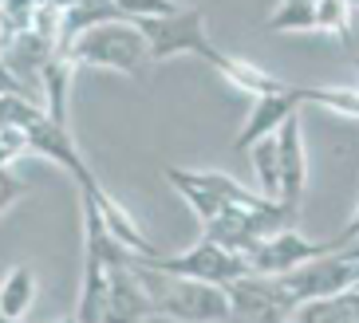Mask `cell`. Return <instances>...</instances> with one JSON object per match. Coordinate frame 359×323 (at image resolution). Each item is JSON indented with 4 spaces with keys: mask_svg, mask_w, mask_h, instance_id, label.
Segmentation results:
<instances>
[{
    "mask_svg": "<svg viewBox=\"0 0 359 323\" xmlns=\"http://www.w3.org/2000/svg\"><path fill=\"white\" fill-rule=\"evenodd\" d=\"M276 142H280V174H285L280 201L292 205V209H300V201H304V186H308V154H304L300 111H296L292 118H285V126L276 130Z\"/></svg>",
    "mask_w": 359,
    "mask_h": 323,
    "instance_id": "obj_9",
    "label": "cell"
},
{
    "mask_svg": "<svg viewBox=\"0 0 359 323\" xmlns=\"http://www.w3.org/2000/svg\"><path fill=\"white\" fill-rule=\"evenodd\" d=\"M351 240H355V245H359V205H355V217L348 221V229H344V233H339V237H336V245H339V249H348Z\"/></svg>",
    "mask_w": 359,
    "mask_h": 323,
    "instance_id": "obj_21",
    "label": "cell"
},
{
    "mask_svg": "<svg viewBox=\"0 0 359 323\" xmlns=\"http://www.w3.org/2000/svg\"><path fill=\"white\" fill-rule=\"evenodd\" d=\"M300 312L308 315V323H359V284L339 296L304 303Z\"/></svg>",
    "mask_w": 359,
    "mask_h": 323,
    "instance_id": "obj_14",
    "label": "cell"
},
{
    "mask_svg": "<svg viewBox=\"0 0 359 323\" xmlns=\"http://www.w3.org/2000/svg\"><path fill=\"white\" fill-rule=\"evenodd\" d=\"M138 28L147 32L154 60H174V55H198L201 60L213 48L201 8H178L170 16H150V20H138Z\"/></svg>",
    "mask_w": 359,
    "mask_h": 323,
    "instance_id": "obj_4",
    "label": "cell"
},
{
    "mask_svg": "<svg viewBox=\"0 0 359 323\" xmlns=\"http://www.w3.org/2000/svg\"><path fill=\"white\" fill-rule=\"evenodd\" d=\"M135 264L142 272V280H147L154 319H170V323H229L233 319V300H229L225 284L170 276L162 268H150L138 256H135Z\"/></svg>",
    "mask_w": 359,
    "mask_h": 323,
    "instance_id": "obj_1",
    "label": "cell"
},
{
    "mask_svg": "<svg viewBox=\"0 0 359 323\" xmlns=\"http://www.w3.org/2000/svg\"><path fill=\"white\" fill-rule=\"evenodd\" d=\"M138 261H147L150 268H162L170 276H186V280H205V284H225L229 288L233 280H245V276H253V264L245 252H233L217 240L201 237L194 249L178 252V256H138Z\"/></svg>",
    "mask_w": 359,
    "mask_h": 323,
    "instance_id": "obj_3",
    "label": "cell"
},
{
    "mask_svg": "<svg viewBox=\"0 0 359 323\" xmlns=\"http://www.w3.org/2000/svg\"><path fill=\"white\" fill-rule=\"evenodd\" d=\"M264 32H316V0H280L269 12Z\"/></svg>",
    "mask_w": 359,
    "mask_h": 323,
    "instance_id": "obj_15",
    "label": "cell"
},
{
    "mask_svg": "<svg viewBox=\"0 0 359 323\" xmlns=\"http://www.w3.org/2000/svg\"><path fill=\"white\" fill-rule=\"evenodd\" d=\"M201 60L210 63V67L222 75V79L233 87V91L249 95V99H261V95H273V91H285V87H292V83H285V79L269 75L264 67H257V63L241 60V55H225L222 48H210V52L201 55Z\"/></svg>",
    "mask_w": 359,
    "mask_h": 323,
    "instance_id": "obj_10",
    "label": "cell"
},
{
    "mask_svg": "<svg viewBox=\"0 0 359 323\" xmlns=\"http://www.w3.org/2000/svg\"><path fill=\"white\" fill-rule=\"evenodd\" d=\"M24 154H32V135H28V126L4 123L0 126V162H4V166H16Z\"/></svg>",
    "mask_w": 359,
    "mask_h": 323,
    "instance_id": "obj_17",
    "label": "cell"
},
{
    "mask_svg": "<svg viewBox=\"0 0 359 323\" xmlns=\"http://www.w3.org/2000/svg\"><path fill=\"white\" fill-rule=\"evenodd\" d=\"M40 4L43 0H4V36H16V32L32 28Z\"/></svg>",
    "mask_w": 359,
    "mask_h": 323,
    "instance_id": "obj_18",
    "label": "cell"
},
{
    "mask_svg": "<svg viewBox=\"0 0 359 323\" xmlns=\"http://www.w3.org/2000/svg\"><path fill=\"white\" fill-rule=\"evenodd\" d=\"M154 319V303H150L147 280L138 272L135 256H118L111 268V315L107 323H147Z\"/></svg>",
    "mask_w": 359,
    "mask_h": 323,
    "instance_id": "obj_8",
    "label": "cell"
},
{
    "mask_svg": "<svg viewBox=\"0 0 359 323\" xmlns=\"http://www.w3.org/2000/svg\"><path fill=\"white\" fill-rule=\"evenodd\" d=\"M79 67H99V71H118V75H138L147 71V63H154L147 32L130 20H111L99 28L83 32L79 40L67 48Z\"/></svg>",
    "mask_w": 359,
    "mask_h": 323,
    "instance_id": "obj_2",
    "label": "cell"
},
{
    "mask_svg": "<svg viewBox=\"0 0 359 323\" xmlns=\"http://www.w3.org/2000/svg\"><path fill=\"white\" fill-rule=\"evenodd\" d=\"M300 106H304L300 87H285V91H273V95L253 99V106H249L241 130H237V138H233V154H249L261 138L276 135V130L285 126V118H292Z\"/></svg>",
    "mask_w": 359,
    "mask_h": 323,
    "instance_id": "obj_7",
    "label": "cell"
},
{
    "mask_svg": "<svg viewBox=\"0 0 359 323\" xmlns=\"http://www.w3.org/2000/svg\"><path fill=\"white\" fill-rule=\"evenodd\" d=\"M336 240H308L300 237L296 229H280L273 237L257 240L249 249V264H253V276H285V272H296L300 264L316 261L324 252H336Z\"/></svg>",
    "mask_w": 359,
    "mask_h": 323,
    "instance_id": "obj_5",
    "label": "cell"
},
{
    "mask_svg": "<svg viewBox=\"0 0 359 323\" xmlns=\"http://www.w3.org/2000/svg\"><path fill=\"white\" fill-rule=\"evenodd\" d=\"M60 323H79V319H75V315H72V319H60Z\"/></svg>",
    "mask_w": 359,
    "mask_h": 323,
    "instance_id": "obj_22",
    "label": "cell"
},
{
    "mask_svg": "<svg viewBox=\"0 0 359 323\" xmlns=\"http://www.w3.org/2000/svg\"><path fill=\"white\" fill-rule=\"evenodd\" d=\"M249 162H253V174H257V193L280 201L285 174H280V142H276V135L261 138V142L249 150Z\"/></svg>",
    "mask_w": 359,
    "mask_h": 323,
    "instance_id": "obj_12",
    "label": "cell"
},
{
    "mask_svg": "<svg viewBox=\"0 0 359 323\" xmlns=\"http://www.w3.org/2000/svg\"><path fill=\"white\" fill-rule=\"evenodd\" d=\"M28 135H32V154L48 158V162H55L64 174H72L75 181H79V189H95L99 186V177L91 174V166L83 162V154H79V146H75L67 123H60V118H52L48 111H40V115L28 123Z\"/></svg>",
    "mask_w": 359,
    "mask_h": 323,
    "instance_id": "obj_6",
    "label": "cell"
},
{
    "mask_svg": "<svg viewBox=\"0 0 359 323\" xmlns=\"http://www.w3.org/2000/svg\"><path fill=\"white\" fill-rule=\"evenodd\" d=\"M316 32H332L339 43H351V0H316Z\"/></svg>",
    "mask_w": 359,
    "mask_h": 323,
    "instance_id": "obj_16",
    "label": "cell"
},
{
    "mask_svg": "<svg viewBox=\"0 0 359 323\" xmlns=\"http://www.w3.org/2000/svg\"><path fill=\"white\" fill-rule=\"evenodd\" d=\"M351 8H359V0H351Z\"/></svg>",
    "mask_w": 359,
    "mask_h": 323,
    "instance_id": "obj_24",
    "label": "cell"
},
{
    "mask_svg": "<svg viewBox=\"0 0 359 323\" xmlns=\"http://www.w3.org/2000/svg\"><path fill=\"white\" fill-rule=\"evenodd\" d=\"M75 55L72 52H55L43 67V111L60 123H67V91H72L75 79Z\"/></svg>",
    "mask_w": 359,
    "mask_h": 323,
    "instance_id": "obj_11",
    "label": "cell"
},
{
    "mask_svg": "<svg viewBox=\"0 0 359 323\" xmlns=\"http://www.w3.org/2000/svg\"><path fill=\"white\" fill-rule=\"evenodd\" d=\"M118 8L127 12V20H150V16H170V12H178L182 4L178 0H118Z\"/></svg>",
    "mask_w": 359,
    "mask_h": 323,
    "instance_id": "obj_19",
    "label": "cell"
},
{
    "mask_svg": "<svg viewBox=\"0 0 359 323\" xmlns=\"http://www.w3.org/2000/svg\"><path fill=\"white\" fill-rule=\"evenodd\" d=\"M0 323H20V319H0Z\"/></svg>",
    "mask_w": 359,
    "mask_h": 323,
    "instance_id": "obj_23",
    "label": "cell"
},
{
    "mask_svg": "<svg viewBox=\"0 0 359 323\" xmlns=\"http://www.w3.org/2000/svg\"><path fill=\"white\" fill-rule=\"evenodd\" d=\"M32 300H36V276L28 264H16L4 276V288H0V319H24Z\"/></svg>",
    "mask_w": 359,
    "mask_h": 323,
    "instance_id": "obj_13",
    "label": "cell"
},
{
    "mask_svg": "<svg viewBox=\"0 0 359 323\" xmlns=\"http://www.w3.org/2000/svg\"><path fill=\"white\" fill-rule=\"evenodd\" d=\"M0 186H4V193H0V209L8 213L16 201H20V193H24V186H20V177L12 174V166H4V174H0Z\"/></svg>",
    "mask_w": 359,
    "mask_h": 323,
    "instance_id": "obj_20",
    "label": "cell"
}]
</instances>
